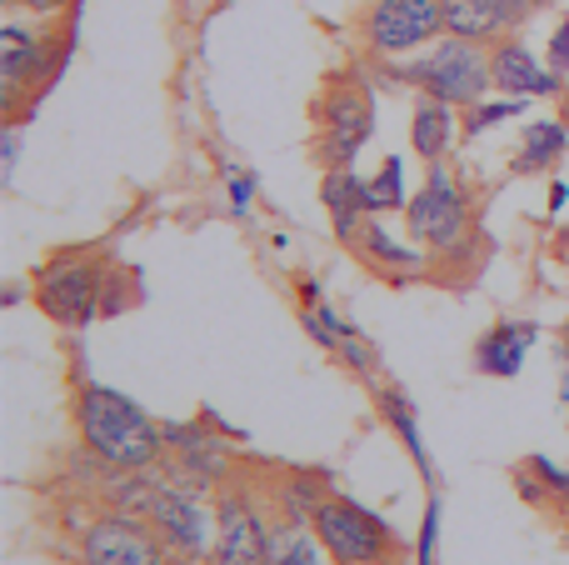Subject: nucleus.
I'll use <instances>...</instances> for the list:
<instances>
[{
	"label": "nucleus",
	"mask_w": 569,
	"mask_h": 565,
	"mask_svg": "<svg viewBox=\"0 0 569 565\" xmlns=\"http://www.w3.org/2000/svg\"><path fill=\"white\" fill-rule=\"evenodd\" d=\"M106 506L146 516L166 541L176 565H210L216 551V486L186 476L176 460H156L146 470H106Z\"/></svg>",
	"instance_id": "nucleus-1"
},
{
	"label": "nucleus",
	"mask_w": 569,
	"mask_h": 565,
	"mask_svg": "<svg viewBox=\"0 0 569 565\" xmlns=\"http://www.w3.org/2000/svg\"><path fill=\"white\" fill-rule=\"evenodd\" d=\"M76 436L100 470H146L166 460V430L130 396L86 380L76 390Z\"/></svg>",
	"instance_id": "nucleus-2"
},
{
	"label": "nucleus",
	"mask_w": 569,
	"mask_h": 565,
	"mask_svg": "<svg viewBox=\"0 0 569 565\" xmlns=\"http://www.w3.org/2000/svg\"><path fill=\"white\" fill-rule=\"evenodd\" d=\"M385 66H390V76L400 86L445 100V106H460V110H470L475 100H485L495 90L490 46H475V40H460V36H440L420 56L385 60Z\"/></svg>",
	"instance_id": "nucleus-3"
},
{
	"label": "nucleus",
	"mask_w": 569,
	"mask_h": 565,
	"mask_svg": "<svg viewBox=\"0 0 569 565\" xmlns=\"http://www.w3.org/2000/svg\"><path fill=\"white\" fill-rule=\"evenodd\" d=\"M310 526L320 536V546L330 551L335 565H380V561H400V536L380 511L360 506L350 496L325 490L310 511Z\"/></svg>",
	"instance_id": "nucleus-4"
},
{
	"label": "nucleus",
	"mask_w": 569,
	"mask_h": 565,
	"mask_svg": "<svg viewBox=\"0 0 569 565\" xmlns=\"http://www.w3.org/2000/svg\"><path fill=\"white\" fill-rule=\"evenodd\" d=\"M405 236L420 240L430 256H460L470 250V196L445 160L425 166V186L405 206Z\"/></svg>",
	"instance_id": "nucleus-5"
},
{
	"label": "nucleus",
	"mask_w": 569,
	"mask_h": 565,
	"mask_svg": "<svg viewBox=\"0 0 569 565\" xmlns=\"http://www.w3.org/2000/svg\"><path fill=\"white\" fill-rule=\"evenodd\" d=\"M110 266L90 250H60L36 270V306L46 310L56 326H90L100 316V296H106Z\"/></svg>",
	"instance_id": "nucleus-6"
},
{
	"label": "nucleus",
	"mask_w": 569,
	"mask_h": 565,
	"mask_svg": "<svg viewBox=\"0 0 569 565\" xmlns=\"http://www.w3.org/2000/svg\"><path fill=\"white\" fill-rule=\"evenodd\" d=\"M70 36L30 20L10 16L0 26V86H6V110H16L20 96H46V86L66 70Z\"/></svg>",
	"instance_id": "nucleus-7"
},
{
	"label": "nucleus",
	"mask_w": 569,
	"mask_h": 565,
	"mask_svg": "<svg viewBox=\"0 0 569 565\" xmlns=\"http://www.w3.org/2000/svg\"><path fill=\"white\" fill-rule=\"evenodd\" d=\"M375 136V96L365 80H335L315 100V160L325 170L355 166Z\"/></svg>",
	"instance_id": "nucleus-8"
},
{
	"label": "nucleus",
	"mask_w": 569,
	"mask_h": 565,
	"mask_svg": "<svg viewBox=\"0 0 569 565\" xmlns=\"http://www.w3.org/2000/svg\"><path fill=\"white\" fill-rule=\"evenodd\" d=\"M270 536H276V506L270 500H260L240 480L216 490V551H210V565H266Z\"/></svg>",
	"instance_id": "nucleus-9"
},
{
	"label": "nucleus",
	"mask_w": 569,
	"mask_h": 565,
	"mask_svg": "<svg viewBox=\"0 0 569 565\" xmlns=\"http://www.w3.org/2000/svg\"><path fill=\"white\" fill-rule=\"evenodd\" d=\"M445 36V6L440 0H370L360 16V40L370 56L405 60L420 56L425 46Z\"/></svg>",
	"instance_id": "nucleus-10"
},
{
	"label": "nucleus",
	"mask_w": 569,
	"mask_h": 565,
	"mask_svg": "<svg viewBox=\"0 0 569 565\" xmlns=\"http://www.w3.org/2000/svg\"><path fill=\"white\" fill-rule=\"evenodd\" d=\"M80 565H176L146 516L100 511L80 526Z\"/></svg>",
	"instance_id": "nucleus-11"
},
{
	"label": "nucleus",
	"mask_w": 569,
	"mask_h": 565,
	"mask_svg": "<svg viewBox=\"0 0 569 565\" xmlns=\"http://www.w3.org/2000/svg\"><path fill=\"white\" fill-rule=\"evenodd\" d=\"M490 70L500 96H525V100H550L565 90V76L550 70V60H540L520 36H505L490 46Z\"/></svg>",
	"instance_id": "nucleus-12"
},
{
	"label": "nucleus",
	"mask_w": 569,
	"mask_h": 565,
	"mask_svg": "<svg viewBox=\"0 0 569 565\" xmlns=\"http://www.w3.org/2000/svg\"><path fill=\"white\" fill-rule=\"evenodd\" d=\"M440 6H445V36L475 40V46H495V40L515 36L535 16V0H440Z\"/></svg>",
	"instance_id": "nucleus-13"
},
{
	"label": "nucleus",
	"mask_w": 569,
	"mask_h": 565,
	"mask_svg": "<svg viewBox=\"0 0 569 565\" xmlns=\"http://www.w3.org/2000/svg\"><path fill=\"white\" fill-rule=\"evenodd\" d=\"M350 250L375 270V276L395 280V286H410V280H420L425 270H430V250H425L420 240H410V236L400 240L395 230H385V226H380V216L365 220L360 240H355Z\"/></svg>",
	"instance_id": "nucleus-14"
},
{
	"label": "nucleus",
	"mask_w": 569,
	"mask_h": 565,
	"mask_svg": "<svg viewBox=\"0 0 569 565\" xmlns=\"http://www.w3.org/2000/svg\"><path fill=\"white\" fill-rule=\"evenodd\" d=\"M166 430V460H176L186 476L206 480V486H230L236 480V470H230V446L216 436V430H206L196 420V426H160Z\"/></svg>",
	"instance_id": "nucleus-15"
},
{
	"label": "nucleus",
	"mask_w": 569,
	"mask_h": 565,
	"mask_svg": "<svg viewBox=\"0 0 569 565\" xmlns=\"http://www.w3.org/2000/svg\"><path fill=\"white\" fill-rule=\"evenodd\" d=\"M535 340H540V326L535 320H495L480 340H475V370L490 380H515L530 360Z\"/></svg>",
	"instance_id": "nucleus-16"
},
{
	"label": "nucleus",
	"mask_w": 569,
	"mask_h": 565,
	"mask_svg": "<svg viewBox=\"0 0 569 565\" xmlns=\"http://www.w3.org/2000/svg\"><path fill=\"white\" fill-rule=\"evenodd\" d=\"M460 136H465L460 106H445V100H435V96L415 100V110H410V150L425 160V166L450 156Z\"/></svg>",
	"instance_id": "nucleus-17"
},
{
	"label": "nucleus",
	"mask_w": 569,
	"mask_h": 565,
	"mask_svg": "<svg viewBox=\"0 0 569 565\" xmlns=\"http://www.w3.org/2000/svg\"><path fill=\"white\" fill-rule=\"evenodd\" d=\"M320 200H325V216H330L335 236H340L345 246H355L360 230H365V220H370V210H365V176H355V166L325 170Z\"/></svg>",
	"instance_id": "nucleus-18"
},
{
	"label": "nucleus",
	"mask_w": 569,
	"mask_h": 565,
	"mask_svg": "<svg viewBox=\"0 0 569 565\" xmlns=\"http://www.w3.org/2000/svg\"><path fill=\"white\" fill-rule=\"evenodd\" d=\"M375 406H380V416H385V426H390V436L405 446V456L415 460V470H420V480H425V486H435L430 446H425V436H420V420H415L410 396H405L400 386H380V390H375Z\"/></svg>",
	"instance_id": "nucleus-19"
},
{
	"label": "nucleus",
	"mask_w": 569,
	"mask_h": 565,
	"mask_svg": "<svg viewBox=\"0 0 569 565\" xmlns=\"http://www.w3.org/2000/svg\"><path fill=\"white\" fill-rule=\"evenodd\" d=\"M565 150H569L565 120H530V126L520 130V146H515L510 166H515V176H540V170H550Z\"/></svg>",
	"instance_id": "nucleus-20"
},
{
	"label": "nucleus",
	"mask_w": 569,
	"mask_h": 565,
	"mask_svg": "<svg viewBox=\"0 0 569 565\" xmlns=\"http://www.w3.org/2000/svg\"><path fill=\"white\" fill-rule=\"evenodd\" d=\"M515 490L540 511H550V506L569 511V466H555L550 456L520 460V466H515Z\"/></svg>",
	"instance_id": "nucleus-21"
},
{
	"label": "nucleus",
	"mask_w": 569,
	"mask_h": 565,
	"mask_svg": "<svg viewBox=\"0 0 569 565\" xmlns=\"http://www.w3.org/2000/svg\"><path fill=\"white\" fill-rule=\"evenodd\" d=\"M266 565H335L330 551L320 546L310 521L276 516V536H270V561Z\"/></svg>",
	"instance_id": "nucleus-22"
},
{
	"label": "nucleus",
	"mask_w": 569,
	"mask_h": 565,
	"mask_svg": "<svg viewBox=\"0 0 569 565\" xmlns=\"http://www.w3.org/2000/svg\"><path fill=\"white\" fill-rule=\"evenodd\" d=\"M415 190L405 186V160L400 156H385L375 166V176H365V210L370 216H400L410 206Z\"/></svg>",
	"instance_id": "nucleus-23"
},
{
	"label": "nucleus",
	"mask_w": 569,
	"mask_h": 565,
	"mask_svg": "<svg viewBox=\"0 0 569 565\" xmlns=\"http://www.w3.org/2000/svg\"><path fill=\"white\" fill-rule=\"evenodd\" d=\"M525 106L530 100L525 96H485V100H475L470 110H465V136H485V130H495V126H505V120H520L525 116Z\"/></svg>",
	"instance_id": "nucleus-24"
},
{
	"label": "nucleus",
	"mask_w": 569,
	"mask_h": 565,
	"mask_svg": "<svg viewBox=\"0 0 569 565\" xmlns=\"http://www.w3.org/2000/svg\"><path fill=\"white\" fill-rule=\"evenodd\" d=\"M300 326H305V336H310V340H320V350H340V340L355 330L350 320H340L330 306H325V300H320V306H300Z\"/></svg>",
	"instance_id": "nucleus-25"
},
{
	"label": "nucleus",
	"mask_w": 569,
	"mask_h": 565,
	"mask_svg": "<svg viewBox=\"0 0 569 565\" xmlns=\"http://www.w3.org/2000/svg\"><path fill=\"white\" fill-rule=\"evenodd\" d=\"M256 196H260L256 170L226 166V200H230V210H236V216H250V210H256Z\"/></svg>",
	"instance_id": "nucleus-26"
},
{
	"label": "nucleus",
	"mask_w": 569,
	"mask_h": 565,
	"mask_svg": "<svg viewBox=\"0 0 569 565\" xmlns=\"http://www.w3.org/2000/svg\"><path fill=\"white\" fill-rule=\"evenodd\" d=\"M335 356H340L355 376H375V370H380V356H375V346L360 336V330H350V336L340 340V350H335Z\"/></svg>",
	"instance_id": "nucleus-27"
},
{
	"label": "nucleus",
	"mask_w": 569,
	"mask_h": 565,
	"mask_svg": "<svg viewBox=\"0 0 569 565\" xmlns=\"http://www.w3.org/2000/svg\"><path fill=\"white\" fill-rule=\"evenodd\" d=\"M435 546H440V496L430 490L425 521H420V541H415V565H435Z\"/></svg>",
	"instance_id": "nucleus-28"
},
{
	"label": "nucleus",
	"mask_w": 569,
	"mask_h": 565,
	"mask_svg": "<svg viewBox=\"0 0 569 565\" xmlns=\"http://www.w3.org/2000/svg\"><path fill=\"white\" fill-rule=\"evenodd\" d=\"M545 60H550V70L569 76V10L560 16V26L550 30V50H545Z\"/></svg>",
	"instance_id": "nucleus-29"
},
{
	"label": "nucleus",
	"mask_w": 569,
	"mask_h": 565,
	"mask_svg": "<svg viewBox=\"0 0 569 565\" xmlns=\"http://www.w3.org/2000/svg\"><path fill=\"white\" fill-rule=\"evenodd\" d=\"M120 280H126V276H120V270H110V276H106V296H100V316H120V310H126L130 300H136L126 286H120Z\"/></svg>",
	"instance_id": "nucleus-30"
},
{
	"label": "nucleus",
	"mask_w": 569,
	"mask_h": 565,
	"mask_svg": "<svg viewBox=\"0 0 569 565\" xmlns=\"http://www.w3.org/2000/svg\"><path fill=\"white\" fill-rule=\"evenodd\" d=\"M10 10H20V16H36V20H50L60 16V10H70L76 0H6Z\"/></svg>",
	"instance_id": "nucleus-31"
},
{
	"label": "nucleus",
	"mask_w": 569,
	"mask_h": 565,
	"mask_svg": "<svg viewBox=\"0 0 569 565\" xmlns=\"http://www.w3.org/2000/svg\"><path fill=\"white\" fill-rule=\"evenodd\" d=\"M16 160H20V126L10 120L6 126V136H0V176H16Z\"/></svg>",
	"instance_id": "nucleus-32"
},
{
	"label": "nucleus",
	"mask_w": 569,
	"mask_h": 565,
	"mask_svg": "<svg viewBox=\"0 0 569 565\" xmlns=\"http://www.w3.org/2000/svg\"><path fill=\"white\" fill-rule=\"evenodd\" d=\"M555 360H560V400H565V410H569V326H565L560 346H555Z\"/></svg>",
	"instance_id": "nucleus-33"
},
{
	"label": "nucleus",
	"mask_w": 569,
	"mask_h": 565,
	"mask_svg": "<svg viewBox=\"0 0 569 565\" xmlns=\"http://www.w3.org/2000/svg\"><path fill=\"white\" fill-rule=\"evenodd\" d=\"M320 300H325L320 280H310V276H305V280H300V306H320Z\"/></svg>",
	"instance_id": "nucleus-34"
},
{
	"label": "nucleus",
	"mask_w": 569,
	"mask_h": 565,
	"mask_svg": "<svg viewBox=\"0 0 569 565\" xmlns=\"http://www.w3.org/2000/svg\"><path fill=\"white\" fill-rule=\"evenodd\" d=\"M565 200H569V186H565V180H555V186H550V210H555V216L565 210Z\"/></svg>",
	"instance_id": "nucleus-35"
},
{
	"label": "nucleus",
	"mask_w": 569,
	"mask_h": 565,
	"mask_svg": "<svg viewBox=\"0 0 569 565\" xmlns=\"http://www.w3.org/2000/svg\"><path fill=\"white\" fill-rule=\"evenodd\" d=\"M380 565H400V561H380Z\"/></svg>",
	"instance_id": "nucleus-36"
}]
</instances>
